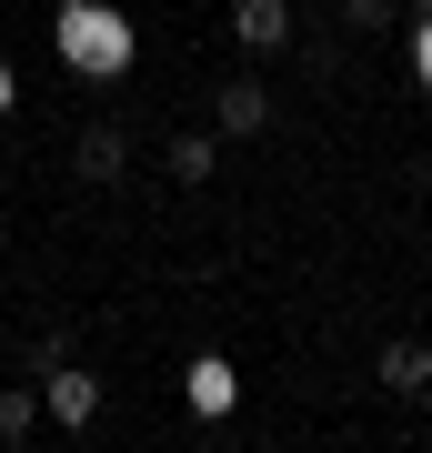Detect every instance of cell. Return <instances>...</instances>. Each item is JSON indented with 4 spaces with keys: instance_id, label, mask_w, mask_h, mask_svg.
I'll return each mask as SVG.
<instances>
[{
    "instance_id": "6da1fadb",
    "label": "cell",
    "mask_w": 432,
    "mask_h": 453,
    "mask_svg": "<svg viewBox=\"0 0 432 453\" xmlns=\"http://www.w3.org/2000/svg\"><path fill=\"white\" fill-rule=\"evenodd\" d=\"M50 50H61L80 81H121V71H131V20L111 11V0H61V31H50Z\"/></svg>"
},
{
    "instance_id": "7a4b0ae2",
    "label": "cell",
    "mask_w": 432,
    "mask_h": 453,
    "mask_svg": "<svg viewBox=\"0 0 432 453\" xmlns=\"http://www.w3.org/2000/svg\"><path fill=\"white\" fill-rule=\"evenodd\" d=\"M211 121H222L231 142H252V131H272V91H261L252 71H231V81L211 91Z\"/></svg>"
},
{
    "instance_id": "3957f363",
    "label": "cell",
    "mask_w": 432,
    "mask_h": 453,
    "mask_svg": "<svg viewBox=\"0 0 432 453\" xmlns=\"http://www.w3.org/2000/svg\"><path fill=\"white\" fill-rule=\"evenodd\" d=\"M41 413H50V423H71V434H80V423L101 413V383H91L80 363H50V372H41Z\"/></svg>"
},
{
    "instance_id": "277c9868",
    "label": "cell",
    "mask_w": 432,
    "mask_h": 453,
    "mask_svg": "<svg viewBox=\"0 0 432 453\" xmlns=\"http://www.w3.org/2000/svg\"><path fill=\"white\" fill-rule=\"evenodd\" d=\"M372 383H383V393H402V403H422V393H432V342H413V333H402V342H383Z\"/></svg>"
},
{
    "instance_id": "5b68a950",
    "label": "cell",
    "mask_w": 432,
    "mask_h": 453,
    "mask_svg": "<svg viewBox=\"0 0 432 453\" xmlns=\"http://www.w3.org/2000/svg\"><path fill=\"white\" fill-rule=\"evenodd\" d=\"M121 162H131V142L111 121H91V131H71V172L80 181H121Z\"/></svg>"
},
{
    "instance_id": "8992f818",
    "label": "cell",
    "mask_w": 432,
    "mask_h": 453,
    "mask_svg": "<svg viewBox=\"0 0 432 453\" xmlns=\"http://www.w3.org/2000/svg\"><path fill=\"white\" fill-rule=\"evenodd\" d=\"M231 41L241 50H282L292 41V0H231Z\"/></svg>"
},
{
    "instance_id": "52a82bcc",
    "label": "cell",
    "mask_w": 432,
    "mask_h": 453,
    "mask_svg": "<svg viewBox=\"0 0 432 453\" xmlns=\"http://www.w3.org/2000/svg\"><path fill=\"white\" fill-rule=\"evenodd\" d=\"M231 403H241V372H231L222 353H201V363H192V413H201V423H222Z\"/></svg>"
},
{
    "instance_id": "ba28073f",
    "label": "cell",
    "mask_w": 432,
    "mask_h": 453,
    "mask_svg": "<svg viewBox=\"0 0 432 453\" xmlns=\"http://www.w3.org/2000/svg\"><path fill=\"white\" fill-rule=\"evenodd\" d=\"M41 423V383H0V443H31Z\"/></svg>"
},
{
    "instance_id": "9c48e42d",
    "label": "cell",
    "mask_w": 432,
    "mask_h": 453,
    "mask_svg": "<svg viewBox=\"0 0 432 453\" xmlns=\"http://www.w3.org/2000/svg\"><path fill=\"white\" fill-rule=\"evenodd\" d=\"M161 162H171V181H211V162H222V142H201V131H181V142L161 151Z\"/></svg>"
},
{
    "instance_id": "30bf717a",
    "label": "cell",
    "mask_w": 432,
    "mask_h": 453,
    "mask_svg": "<svg viewBox=\"0 0 432 453\" xmlns=\"http://www.w3.org/2000/svg\"><path fill=\"white\" fill-rule=\"evenodd\" d=\"M342 11H352V31H383V20L402 11V0H342Z\"/></svg>"
},
{
    "instance_id": "8fae6325",
    "label": "cell",
    "mask_w": 432,
    "mask_h": 453,
    "mask_svg": "<svg viewBox=\"0 0 432 453\" xmlns=\"http://www.w3.org/2000/svg\"><path fill=\"white\" fill-rule=\"evenodd\" d=\"M413 71H422V91H432V20H422V41H413Z\"/></svg>"
},
{
    "instance_id": "7c38bea8",
    "label": "cell",
    "mask_w": 432,
    "mask_h": 453,
    "mask_svg": "<svg viewBox=\"0 0 432 453\" xmlns=\"http://www.w3.org/2000/svg\"><path fill=\"white\" fill-rule=\"evenodd\" d=\"M0 111H11V71H0Z\"/></svg>"
},
{
    "instance_id": "4fadbf2b",
    "label": "cell",
    "mask_w": 432,
    "mask_h": 453,
    "mask_svg": "<svg viewBox=\"0 0 432 453\" xmlns=\"http://www.w3.org/2000/svg\"><path fill=\"white\" fill-rule=\"evenodd\" d=\"M413 11H422V20H432V0H413Z\"/></svg>"
}]
</instances>
